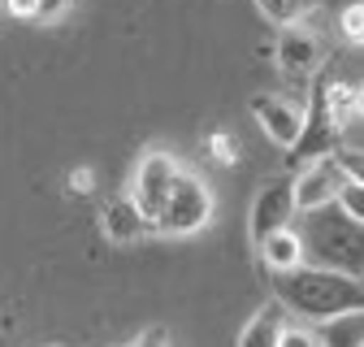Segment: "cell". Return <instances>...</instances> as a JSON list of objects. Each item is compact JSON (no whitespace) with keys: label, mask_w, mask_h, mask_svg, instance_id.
I'll use <instances>...</instances> for the list:
<instances>
[{"label":"cell","mask_w":364,"mask_h":347,"mask_svg":"<svg viewBox=\"0 0 364 347\" xmlns=\"http://www.w3.org/2000/svg\"><path fill=\"white\" fill-rule=\"evenodd\" d=\"M347 169L338 165V156H321V161H312L295 174V204L299 213H316V208H330L343 200L347 191Z\"/></svg>","instance_id":"obj_7"},{"label":"cell","mask_w":364,"mask_h":347,"mask_svg":"<svg viewBox=\"0 0 364 347\" xmlns=\"http://www.w3.org/2000/svg\"><path fill=\"white\" fill-rule=\"evenodd\" d=\"M299 217H304L299 235H304L308 265L364 278V222H355L343 204L316 208V213H299Z\"/></svg>","instance_id":"obj_2"},{"label":"cell","mask_w":364,"mask_h":347,"mask_svg":"<svg viewBox=\"0 0 364 347\" xmlns=\"http://www.w3.org/2000/svg\"><path fill=\"white\" fill-rule=\"evenodd\" d=\"M70 9H74V0H39V14H35V22H61Z\"/></svg>","instance_id":"obj_19"},{"label":"cell","mask_w":364,"mask_h":347,"mask_svg":"<svg viewBox=\"0 0 364 347\" xmlns=\"http://www.w3.org/2000/svg\"><path fill=\"white\" fill-rule=\"evenodd\" d=\"M208 222H213V191H208V183L200 178V174L182 169L178 183H173V191H169V204L161 213L156 230L169 235V239H182V235L204 230Z\"/></svg>","instance_id":"obj_4"},{"label":"cell","mask_w":364,"mask_h":347,"mask_svg":"<svg viewBox=\"0 0 364 347\" xmlns=\"http://www.w3.org/2000/svg\"><path fill=\"white\" fill-rule=\"evenodd\" d=\"M338 31L351 48H364V0H351V5L338 14Z\"/></svg>","instance_id":"obj_16"},{"label":"cell","mask_w":364,"mask_h":347,"mask_svg":"<svg viewBox=\"0 0 364 347\" xmlns=\"http://www.w3.org/2000/svg\"><path fill=\"white\" fill-rule=\"evenodd\" d=\"M5 9H9L18 22H35V14H39V0H5Z\"/></svg>","instance_id":"obj_21"},{"label":"cell","mask_w":364,"mask_h":347,"mask_svg":"<svg viewBox=\"0 0 364 347\" xmlns=\"http://www.w3.org/2000/svg\"><path fill=\"white\" fill-rule=\"evenodd\" d=\"M299 217V204H295V174H278L273 183H264L252 200V217H247V235L252 243L260 247L269 235L287 230Z\"/></svg>","instance_id":"obj_6"},{"label":"cell","mask_w":364,"mask_h":347,"mask_svg":"<svg viewBox=\"0 0 364 347\" xmlns=\"http://www.w3.org/2000/svg\"><path fill=\"white\" fill-rule=\"evenodd\" d=\"M134 347H169V334H165L161 326H148V330L139 334V343H134Z\"/></svg>","instance_id":"obj_22"},{"label":"cell","mask_w":364,"mask_h":347,"mask_svg":"<svg viewBox=\"0 0 364 347\" xmlns=\"http://www.w3.org/2000/svg\"><path fill=\"white\" fill-rule=\"evenodd\" d=\"M273 57H278V70H282L291 82H312L316 74H321L326 48H321V39H316L308 26H287V31L278 35V48H273Z\"/></svg>","instance_id":"obj_9"},{"label":"cell","mask_w":364,"mask_h":347,"mask_svg":"<svg viewBox=\"0 0 364 347\" xmlns=\"http://www.w3.org/2000/svg\"><path fill=\"white\" fill-rule=\"evenodd\" d=\"M326 100H330V117H334L338 130H347L351 117H360V113H355V87H351V82H338V78L326 74Z\"/></svg>","instance_id":"obj_15"},{"label":"cell","mask_w":364,"mask_h":347,"mask_svg":"<svg viewBox=\"0 0 364 347\" xmlns=\"http://www.w3.org/2000/svg\"><path fill=\"white\" fill-rule=\"evenodd\" d=\"M355 113H360V117H364V82H360V87H355Z\"/></svg>","instance_id":"obj_23"},{"label":"cell","mask_w":364,"mask_h":347,"mask_svg":"<svg viewBox=\"0 0 364 347\" xmlns=\"http://www.w3.org/2000/svg\"><path fill=\"white\" fill-rule=\"evenodd\" d=\"M351 217H355V222H364V187L360 183H347V191H343V200H338Z\"/></svg>","instance_id":"obj_20"},{"label":"cell","mask_w":364,"mask_h":347,"mask_svg":"<svg viewBox=\"0 0 364 347\" xmlns=\"http://www.w3.org/2000/svg\"><path fill=\"white\" fill-rule=\"evenodd\" d=\"M256 5H260V14L273 22V26H304L316 9H321L326 5V0H256Z\"/></svg>","instance_id":"obj_14"},{"label":"cell","mask_w":364,"mask_h":347,"mask_svg":"<svg viewBox=\"0 0 364 347\" xmlns=\"http://www.w3.org/2000/svg\"><path fill=\"white\" fill-rule=\"evenodd\" d=\"M278 347H321V338H316V330H308V326H287Z\"/></svg>","instance_id":"obj_18"},{"label":"cell","mask_w":364,"mask_h":347,"mask_svg":"<svg viewBox=\"0 0 364 347\" xmlns=\"http://www.w3.org/2000/svg\"><path fill=\"white\" fill-rule=\"evenodd\" d=\"M282 330H287V309L282 299H269L252 313V321L239 330V347H278L282 343Z\"/></svg>","instance_id":"obj_12"},{"label":"cell","mask_w":364,"mask_h":347,"mask_svg":"<svg viewBox=\"0 0 364 347\" xmlns=\"http://www.w3.org/2000/svg\"><path fill=\"white\" fill-rule=\"evenodd\" d=\"M273 299H282V309L295 313L304 326H321L347 309H364V278L321 269V265H299L291 274H273Z\"/></svg>","instance_id":"obj_1"},{"label":"cell","mask_w":364,"mask_h":347,"mask_svg":"<svg viewBox=\"0 0 364 347\" xmlns=\"http://www.w3.org/2000/svg\"><path fill=\"white\" fill-rule=\"evenodd\" d=\"M100 230H105V239L109 243H117V247H130V243H139L148 230H156L148 217H144V208L134 204V196L126 191V196H117V200H109L105 204V217H100Z\"/></svg>","instance_id":"obj_10"},{"label":"cell","mask_w":364,"mask_h":347,"mask_svg":"<svg viewBox=\"0 0 364 347\" xmlns=\"http://www.w3.org/2000/svg\"><path fill=\"white\" fill-rule=\"evenodd\" d=\"M256 252H260V265L269 269V278H273V274H291V269L308 265L304 235H299L295 226H287V230H278V235H269Z\"/></svg>","instance_id":"obj_11"},{"label":"cell","mask_w":364,"mask_h":347,"mask_svg":"<svg viewBox=\"0 0 364 347\" xmlns=\"http://www.w3.org/2000/svg\"><path fill=\"white\" fill-rule=\"evenodd\" d=\"M321 347H364V309H347L316 326Z\"/></svg>","instance_id":"obj_13"},{"label":"cell","mask_w":364,"mask_h":347,"mask_svg":"<svg viewBox=\"0 0 364 347\" xmlns=\"http://www.w3.org/2000/svg\"><path fill=\"white\" fill-rule=\"evenodd\" d=\"M178 174H182L178 156H169V152H161V148H148L139 161H134L130 196H134V204L144 208V217H148L152 226L161 222V213H165V204H169V191H173V183H178Z\"/></svg>","instance_id":"obj_5"},{"label":"cell","mask_w":364,"mask_h":347,"mask_svg":"<svg viewBox=\"0 0 364 347\" xmlns=\"http://www.w3.org/2000/svg\"><path fill=\"white\" fill-rule=\"evenodd\" d=\"M308 87H312V92H308V122H304V135H299V144L287 152L291 174H299L304 165L321 161V156H334V152L343 148V144H338L343 130L334 126V117H330V100H326V70L316 74Z\"/></svg>","instance_id":"obj_3"},{"label":"cell","mask_w":364,"mask_h":347,"mask_svg":"<svg viewBox=\"0 0 364 347\" xmlns=\"http://www.w3.org/2000/svg\"><path fill=\"white\" fill-rule=\"evenodd\" d=\"M334 156H338V165L347 169V178L364 187V148H338Z\"/></svg>","instance_id":"obj_17"},{"label":"cell","mask_w":364,"mask_h":347,"mask_svg":"<svg viewBox=\"0 0 364 347\" xmlns=\"http://www.w3.org/2000/svg\"><path fill=\"white\" fill-rule=\"evenodd\" d=\"M252 117L256 126L264 130V139H273L278 148H295L299 135H304V122H308V109L291 96H273V92H260L252 96Z\"/></svg>","instance_id":"obj_8"}]
</instances>
